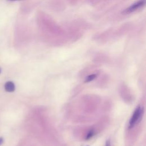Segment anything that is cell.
<instances>
[{"mask_svg":"<svg viewBox=\"0 0 146 146\" xmlns=\"http://www.w3.org/2000/svg\"><path fill=\"white\" fill-rule=\"evenodd\" d=\"M143 108L140 106H137L135 110L134 111L130 120L129 121V128H131L135 126V125L137 123L138 121L141 119L143 113Z\"/></svg>","mask_w":146,"mask_h":146,"instance_id":"6da1fadb","label":"cell"},{"mask_svg":"<svg viewBox=\"0 0 146 146\" xmlns=\"http://www.w3.org/2000/svg\"><path fill=\"white\" fill-rule=\"evenodd\" d=\"M145 0H139L137 2L134 3L133 4H132L129 7L125 9V10L123 13L124 14H129L133 13L143 6L145 5Z\"/></svg>","mask_w":146,"mask_h":146,"instance_id":"7a4b0ae2","label":"cell"},{"mask_svg":"<svg viewBox=\"0 0 146 146\" xmlns=\"http://www.w3.org/2000/svg\"><path fill=\"white\" fill-rule=\"evenodd\" d=\"M4 88L7 92H13L15 90V86L12 81H7L5 83Z\"/></svg>","mask_w":146,"mask_h":146,"instance_id":"3957f363","label":"cell"},{"mask_svg":"<svg viewBox=\"0 0 146 146\" xmlns=\"http://www.w3.org/2000/svg\"><path fill=\"white\" fill-rule=\"evenodd\" d=\"M96 76V74H91L90 75H88L85 79V82H91V80H94Z\"/></svg>","mask_w":146,"mask_h":146,"instance_id":"277c9868","label":"cell"},{"mask_svg":"<svg viewBox=\"0 0 146 146\" xmlns=\"http://www.w3.org/2000/svg\"><path fill=\"white\" fill-rule=\"evenodd\" d=\"M94 134H95L94 130V129H91V130L88 132V133L87 134L86 137V140H89V139H90L91 138H92V137H93V136L94 135Z\"/></svg>","mask_w":146,"mask_h":146,"instance_id":"5b68a950","label":"cell"},{"mask_svg":"<svg viewBox=\"0 0 146 146\" xmlns=\"http://www.w3.org/2000/svg\"><path fill=\"white\" fill-rule=\"evenodd\" d=\"M105 146H111V141L110 139H108L106 142V145Z\"/></svg>","mask_w":146,"mask_h":146,"instance_id":"8992f818","label":"cell"},{"mask_svg":"<svg viewBox=\"0 0 146 146\" xmlns=\"http://www.w3.org/2000/svg\"><path fill=\"white\" fill-rule=\"evenodd\" d=\"M3 138L2 137H0V146L3 144Z\"/></svg>","mask_w":146,"mask_h":146,"instance_id":"52a82bcc","label":"cell"},{"mask_svg":"<svg viewBox=\"0 0 146 146\" xmlns=\"http://www.w3.org/2000/svg\"><path fill=\"white\" fill-rule=\"evenodd\" d=\"M8 1H19V0H8Z\"/></svg>","mask_w":146,"mask_h":146,"instance_id":"ba28073f","label":"cell"},{"mask_svg":"<svg viewBox=\"0 0 146 146\" xmlns=\"http://www.w3.org/2000/svg\"><path fill=\"white\" fill-rule=\"evenodd\" d=\"M0 74H1V69H0Z\"/></svg>","mask_w":146,"mask_h":146,"instance_id":"9c48e42d","label":"cell"}]
</instances>
